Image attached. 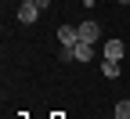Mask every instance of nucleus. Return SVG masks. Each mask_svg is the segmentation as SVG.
Masks as SVG:
<instances>
[{"label":"nucleus","instance_id":"39448f33","mask_svg":"<svg viewBox=\"0 0 130 119\" xmlns=\"http://www.w3.org/2000/svg\"><path fill=\"white\" fill-rule=\"evenodd\" d=\"M105 58L119 61V58H123V40H108V43H105Z\"/></svg>","mask_w":130,"mask_h":119},{"label":"nucleus","instance_id":"423d86ee","mask_svg":"<svg viewBox=\"0 0 130 119\" xmlns=\"http://www.w3.org/2000/svg\"><path fill=\"white\" fill-rule=\"evenodd\" d=\"M101 76H105V79H116V76H119V61L101 58Z\"/></svg>","mask_w":130,"mask_h":119},{"label":"nucleus","instance_id":"0eeeda50","mask_svg":"<svg viewBox=\"0 0 130 119\" xmlns=\"http://www.w3.org/2000/svg\"><path fill=\"white\" fill-rule=\"evenodd\" d=\"M116 119H130V97L116 101Z\"/></svg>","mask_w":130,"mask_h":119},{"label":"nucleus","instance_id":"9d476101","mask_svg":"<svg viewBox=\"0 0 130 119\" xmlns=\"http://www.w3.org/2000/svg\"><path fill=\"white\" fill-rule=\"evenodd\" d=\"M126 7H130V4H126Z\"/></svg>","mask_w":130,"mask_h":119},{"label":"nucleus","instance_id":"f257e3e1","mask_svg":"<svg viewBox=\"0 0 130 119\" xmlns=\"http://www.w3.org/2000/svg\"><path fill=\"white\" fill-rule=\"evenodd\" d=\"M58 40H61V47H76L79 43V25H58Z\"/></svg>","mask_w":130,"mask_h":119},{"label":"nucleus","instance_id":"20e7f679","mask_svg":"<svg viewBox=\"0 0 130 119\" xmlns=\"http://www.w3.org/2000/svg\"><path fill=\"white\" fill-rule=\"evenodd\" d=\"M94 58V43H76L72 47V61H90Z\"/></svg>","mask_w":130,"mask_h":119},{"label":"nucleus","instance_id":"1a4fd4ad","mask_svg":"<svg viewBox=\"0 0 130 119\" xmlns=\"http://www.w3.org/2000/svg\"><path fill=\"white\" fill-rule=\"evenodd\" d=\"M54 119H61V115H54Z\"/></svg>","mask_w":130,"mask_h":119},{"label":"nucleus","instance_id":"7ed1b4c3","mask_svg":"<svg viewBox=\"0 0 130 119\" xmlns=\"http://www.w3.org/2000/svg\"><path fill=\"white\" fill-rule=\"evenodd\" d=\"M36 18H40V7H36V4H22V7H18V22H22V25H32Z\"/></svg>","mask_w":130,"mask_h":119},{"label":"nucleus","instance_id":"f03ea898","mask_svg":"<svg viewBox=\"0 0 130 119\" xmlns=\"http://www.w3.org/2000/svg\"><path fill=\"white\" fill-rule=\"evenodd\" d=\"M98 40H101L98 22H79V43H98Z\"/></svg>","mask_w":130,"mask_h":119},{"label":"nucleus","instance_id":"6e6552de","mask_svg":"<svg viewBox=\"0 0 130 119\" xmlns=\"http://www.w3.org/2000/svg\"><path fill=\"white\" fill-rule=\"evenodd\" d=\"M22 4H36V0H22Z\"/></svg>","mask_w":130,"mask_h":119}]
</instances>
